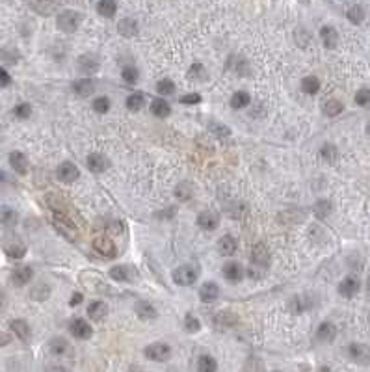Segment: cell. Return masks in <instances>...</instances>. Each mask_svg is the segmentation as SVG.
<instances>
[{"mask_svg":"<svg viewBox=\"0 0 370 372\" xmlns=\"http://www.w3.org/2000/svg\"><path fill=\"white\" fill-rule=\"evenodd\" d=\"M53 223H54V227H56V231L62 234V236H65L69 242H74V240L78 238V229H76V225H74V222L69 216L56 214Z\"/></svg>","mask_w":370,"mask_h":372,"instance_id":"1","label":"cell"},{"mask_svg":"<svg viewBox=\"0 0 370 372\" xmlns=\"http://www.w3.org/2000/svg\"><path fill=\"white\" fill-rule=\"evenodd\" d=\"M80 21H82V15L78 13V11H73V10H65L62 11L60 15H58V19H56V24H58V28L65 34H73L76 32V28L80 26Z\"/></svg>","mask_w":370,"mask_h":372,"instance_id":"2","label":"cell"},{"mask_svg":"<svg viewBox=\"0 0 370 372\" xmlns=\"http://www.w3.org/2000/svg\"><path fill=\"white\" fill-rule=\"evenodd\" d=\"M197 268H194L192 265H182V266H177L175 270H173V274H171V279L180 285V287H190L194 285L195 281H197Z\"/></svg>","mask_w":370,"mask_h":372,"instance_id":"3","label":"cell"},{"mask_svg":"<svg viewBox=\"0 0 370 372\" xmlns=\"http://www.w3.org/2000/svg\"><path fill=\"white\" fill-rule=\"evenodd\" d=\"M143 354L151 361L164 363L168 361L169 355H171V346H169L168 342H153V344H149L147 348L143 350Z\"/></svg>","mask_w":370,"mask_h":372,"instance_id":"4","label":"cell"},{"mask_svg":"<svg viewBox=\"0 0 370 372\" xmlns=\"http://www.w3.org/2000/svg\"><path fill=\"white\" fill-rule=\"evenodd\" d=\"M4 253L10 257V259H22L26 255V244L22 242L19 236H6L4 244H2Z\"/></svg>","mask_w":370,"mask_h":372,"instance_id":"5","label":"cell"},{"mask_svg":"<svg viewBox=\"0 0 370 372\" xmlns=\"http://www.w3.org/2000/svg\"><path fill=\"white\" fill-rule=\"evenodd\" d=\"M350 359L357 365H370V346L363 344V342H352L348 348Z\"/></svg>","mask_w":370,"mask_h":372,"instance_id":"6","label":"cell"},{"mask_svg":"<svg viewBox=\"0 0 370 372\" xmlns=\"http://www.w3.org/2000/svg\"><path fill=\"white\" fill-rule=\"evenodd\" d=\"M93 249H95L99 255L106 257V259H114L117 255V248L114 244L112 238L108 236H97L93 240Z\"/></svg>","mask_w":370,"mask_h":372,"instance_id":"7","label":"cell"},{"mask_svg":"<svg viewBox=\"0 0 370 372\" xmlns=\"http://www.w3.org/2000/svg\"><path fill=\"white\" fill-rule=\"evenodd\" d=\"M56 177H58V181H62V182H67V184H71V182H74L78 177H80V171H78V168L74 166L73 162H62L60 166H58V170H56Z\"/></svg>","mask_w":370,"mask_h":372,"instance_id":"8","label":"cell"},{"mask_svg":"<svg viewBox=\"0 0 370 372\" xmlns=\"http://www.w3.org/2000/svg\"><path fill=\"white\" fill-rule=\"evenodd\" d=\"M359 288H361L359 279L353 276H348L340 281V285H338V294H340L342 298H348L350 300V298H353L357 292H359Z\"/></svg>","mask_w":370,"mask_h":372,"instance_id":"9","label":"cell"},{"mask_svg":"<svg viewBox=\"0 0 370 372\" xmlns=\"http://www.w3.org/2000/svg\"><path fill=\"white\" fill-rule=\"evenodd\" d=\"M69 331H71V335L76 337V339H89L91 337V326L86 322L84 319H74L71 320V324H69Z\"/></svg>","mask_w":370,"mask_h":372,"instance_id":"10","label":"cell"},{"mask_svg":"<svg viewBox=\"0 0 370 372\" xmlns=\"http://www.w3.org/2000/svg\"><path fill=\"white\" fill-rule=\"evenodd\" d=\"M8 160H10V166L13 168L15 173H19V175H26V173H28V159H26L24 153H21V151H11Z\"/></svg>","mask_w":370,"mask_h":372,"instance_id":"11","label":"cell"},{"mask_svg":"<svg viewBox=\"0 0 370 372\" xmlns=\"http://www.w3.org/2000/svg\"><path fill=\"white\" fill-rule=\"evenodd\" d=\"M10 330L15 333V337L22 342H28L30 340V335H32V330L28 326V322L22 319H15L10 322Z\"/></svg>","mask_w":370,"mask_h":372,"instance_id":"12","label":"cell"},{"mask_svg":"<svg viewBox=\"0 0 370 372\" xmlns=\"http://www.w3.org/2000/svg\"><path fill=\"white\" fill-rule=\"evenodd\" d=\"M32 277H34L32 266H17L13 270V274H11V281L17 287H24V285H28L32 281Z\"/></svg>","mask_w":370,"mask_h":372,"instance_id":"13","label":"cell"},{"mask_svg":"<svg viewBox=\"0 0 370 372\" xmlns=\"http://www.w3.org/2000/svg\"><path fill=\"white\" fill-rule=\"evenodd\" d=\"M214 324H216V328H220V330L234 328V326L238 324V317H236V313H233V311H220V313H216V317H214Z\"/></svg>","mask_w":370,"mask_h":372,"instance_id":"14","label":"cell"},{"mask_svg":"<svg viewBox=\"0 0 370 372\" xmlns=\"http://www.w3.org/2000/svg\"><path fill=\"white\" fill-rule=\"evenodd\" d=\"M197 225L201 227L203 231H214V229H218V225H220V214L212 213V211L201 213L197 216Z\"/></svg>","mask_w":370,"mask_h":372,"instance_id":"15","label":"cell"},{"mask_svg":"<svg viewBox=\"0 0 370 372\" xmlns=\"http://www.w3.org/2000/svg\"><path fill=\"white\" fill-rule=\"evenodd\" d=\"M78 71L86 76H89V74H95L99 71V62H97L95 56H91V54H82L80 58H78Z\"/></svg>","mask_w":370,"mask_h":372,"instance_id":"16","label":"cell"},{"mask_svg":"<svg viewBox=\"0 0 370 372\" xmlns=\"http://www.w3.org/2000/svg\"><path fill=\"white\" fill-rule=\"evenodd\" d=\"M337 337V326L333 322H322L317 328V339L320 342H333Z\"/></svg>","mask_w":370,"mask_h":372,"instance_id":"17","label":"cell"},{"mask_svg":"<svg viewBox=\"0 0 370 372\" xmlns=\"http://www.w3.org/2000/svg\"><path fill=\"white\" fill-rule=\"evenodd\" d=\"M73 91L78 97H89L95 91V82L91 78H88V76H82V78L73 82Z\"/></svg>","mask_w":370,"mask_h":372,"instance_id":"18","label":"cell"},{"mask_svg":"<svg viewBox=\"0 0 370 372\" xmlns=\"http://www.w3.org/2000/svg\"><path fill=\"white\" fill-rule=\"evenodd\" d=\"M86 164H88V170L93 171V173H103L108 168V159L101 153H91L88 159H86Z\"/></svg>","mask_w":370,"mask_h":372,"instance_id":"19","label":"cell"},{"mask_svg":"<svg viewBox=\"0 0 370 372\" xmlns=\"http://www.w3.org/2000/svg\"><path fill=\"white\" fill-rule=\"evenodd\" d=\"M251 263L263 266V268L270 265V251H268V248L264 244L253 246V249H251Z\"/></svg>","mask_w":370,"mask_h":372,"instance_id":"20","label":"cell"},{"mask_svg":"<svg viewBox=\"0 0 370 372\" xmlns=\"http://www.w3.org/2000/svg\"><path fill=\"white\" fill-rule=\"evenodd\" d=\"M236 249H238V242H236V238H234L233 234H225V236H222L218 240V251L222 255L231 257L236 253Z\"/></svg>","mask_w":370,"mask_h":372,"instance_id":"21","label":"cell"},{"mask_svg":"<svg viewBox=\"0 0 370 372\" xmlns=\"http://www.w3.org/2000/svg\"><path fill=\"white\" fill-rule=\"evenodd\" d=\"M134 311H136L140 320H155L159 317V311L155 309V305H151L145 300H140L136 303V307H134Z\"/></svg>","mask_w":370,"mask_h":372,"instance_id":"22","label":"cell"},{"mask_svg":"<svg viewBox=\"0 0 370 372\" xmlns=\"http://www.w3.org/2000/svg\"><path fill=\"white\" fill-rule=\"evenodd\" d=\"M313 305H315V301H313V300H307L305 296H292L290 301H288V309H290V313H294V315H301V313L309 311Z\"/></svg>","mask_w":370,"mask_h":372,"instance_id":"23","label":"cell"},{"mask_svg":"<svg viewBox=\"0 0 370 372\" xmlns=\"http://www.w3.org/2000/svg\"><path fill=\"white\" fill-rule=\"evenodd\" d=\"M220 296V287L214 283V281H207V283H203L201 288H199V298H201V301L205 303H211L214 300H218Z\"/></svg>","mask_w":370,"mask_h":372,"instance_id":"24","label":"cell"},{"mask_svg":"<svg viewBox=\"0 0 370 372\" xmlns=\"http://www.w3.org/2000/svg\"><path fill=\"white\" fill-rule=\"evenodd\" d=\"M19 222V213L10 207V205H2L0 207V223L6 225V227H13Z\"/></svg>","mask_w":370,"mask_h":372,"instance_id":"25","label":"cell"},{"mask_svg":"<svg viewBox=\"0 0 370 372\" xmlns=\"http://www.w3.org/2000/svg\"><path fill=\"white\" fill-rule=\"evenodd\" d=\"M320 37L326 49H337L338 45V34L333 26H322L320 28Z\"/></svg>","mask_w":370,"mask_h":372,"instance_id":"26","label":"cell"},{"mask_svg":"<svg viewBox=\"0 0 370 372\" xmlns=\"http://www.w3.org/2000/svg\"><path fill=\"white\" fill-rule=\"evenodd\" d=\"M117 30L121 35H125V37H134L138 34V22L132 19V17H125V19H121L119 24H117Z\"/></svg>","mask_w":370,"mask_h":372,"instance_id":"27","label":"cell"},{"mask_svg":"<svg viewBox=\"0 0 370 372\" xmlns=\"http://www.w3.org/2000/svg\"><path fill=\"white\" fill-rule=\"evenodd\" d=\"M151 112H153V116L164 119V117H168L171 114V106H169V103L166 99H153L151 101Z\"/></svg>","mask_w":370,"mask_h":372,"instance_id":"28","label":"cell"},{"mask_svg":"<svg viewBox=\"0 0 370 372\" xmlns=\"http://www.w3.org/2000/svg\"><path fill=\"white\" fill-rule=\"evenodd\" d=\"M244 276V268L240 266V263H227L223 266V277L229 279V281H240Z\"/></svg>","mask_w":370,"mask_h":372,"instance_id":"29","label":"cell"},{"mask_svg":"<svg viewBox=\"0 0 370 372\" xmlns=\"http://www.w3.org/2000/svg\"><path fill=\"white\" fill-rule=\"evenodd\" d=\"M106 313H108V307H106L105 301H93L88 307V317L95 322H101L106 317Z\"/></svg>","mask_w":370,"mask_h":372,"instance_id":"30","label":"cell"},{"mask_svg":"<svg viewBox=\"0 0 370 372\" xmlns=\"http://www.w3.org/2000/svg\"><path fill=\"white\" fill-rule=\"evenodd\" d=\"M301 91H303L305 95H317L318 91H320V80H318V76H315V74L305 76V78L301 80Z\"/></svg>","mask_w":370,"mask_h":372,"instance_id":"31","label":"cell"},{"mask_svg":"<svg viewBox=\"0 0 370 372\" xmlns=\"http://www.w3.org/2000/svg\"><path fill=\"white\" fill-rule=\"evenodd\" d=\"M249 103H251V95H249L247 91H244V89L234 91L233 97H231V108H234V110L249 106Z\"/></svg>","mask_w":370,"mask_h":372,"instance_id":"32","label":"cell"},{"mask_svg":"<svg viewBox=\"0 0 370 372\" xmlns=\"http://www.w3.org/2000/svg\"><path fill=\"white\" fill-rule=\"evenodd\" d=\"M97 11H99V15H101V17H106V19L114 17V15H116V11H117L116 0H99V4H97Z\"/></svg>","mask_w":370,"mask_h":372,"instance_id":"33","label":"cell"},{"mask_svg":"<svg viewBox=\"0 0 370 372\" xmlns=\"http://www.w3.org/2000/svg\"><path fill=\"white\" fill-rule=\"evenodd\" d=\"M49 348H51V352H53L54 355H65L67 352H69V342L64 339V337H54V339H51V342H49Z\"/></svg>","mask_w":370,"mask_h":372,"instance_id":"34","label":"cell"},{"mask_svg":"<svg viewBox=\"0 0 370 372\" xmlns=\"http://www.w3.org/2000/svg\"><path fill=\"white\" fill-rule=\"evenodd\" d=\"M110 277L112 279H116V281H130L132 279V272H130V268L128 266H123V265H119V266H114L112 270H110Z\"/></svg>","mask_w":370,"mask_h":372,"instance_id":"35","label":"cell"},{"mask_svg":"<svg viewBox=\"0 0 370 372\" xmlns=\"http://www.w3.org/2000/svg\"><path fill=\"white\" fill-rule=\"evenodd\" d=\"M197 371H201V372L218 371V363H216V359H214L212 355L203 354V355H199V359H197Z\"/></svg>","mask_w":370,"mask_h":372,"instance_id":"36","label":"cell"},{"mask_svg":"<svg viewBox=\"0 0 370 372\" xmlns=\"http://www.w3.org/2000/svg\"><path fill=\"white\" fill-rule=\"evenodd\" d=\"M324 114L329 117H335L338 116V114H342V110H344V105L340 103V101H337V99H329V101H326L324 103Z\"/></svg>","mask_w":370,"mask_h":372,"instance_id":"37","label":"cell"},{"mask_svg":"<svg viewBox=\"0 0 370 372\" xmlns=\"http://www.w3.org/2000/svg\"><path fill=\"white\" fill-rule=\"evenodd\" d=\"M125 105H127L130 112H138V110H141V108L145 106V97L141 95V93H132V95L127 97Z\"/></svg>","mask_w":370,"mask_h":372,"instance_id":"38","label":"cell"},{"mask_svg":"<svg viewBox=\"0 0 370 372\" xmlns=\"http://www.w3.org/2000/svg\"><path fill=\"white\" fill-rule=\"evenodd\" d=\"M331 203L328 201V199H320V201L315 203V216H317L318 220H324V218H328L329 214H331Z\"/></svg>","mask_w":370,"mask_h":372,"instance_id":"39","label":"cell"},{"mask_svg":"<svg viewBox=\"0 0 370 372\" xmlns=\"http://www.w3.org/2000/svg\"><path fill=\"white\" fill-rule=\"evenodd\" d=\"M320 157L326 160V162H335L338 157V151L333 143H324V145L320 147Z\"/></svg>","mask_w":370,"mask_h":372,"instance_id":"40","label":"cell"},{"mask_svg":"<svg viewBox=\"0 0 370 372\" xmlns=\"http://www.w3.org/2000/svg\"><path fill=\"white\" fill-rule=\"evenodd\" d=\"M121 78H123L127 84H136L138 78H140V71H138L134 65H127V67H123V71H121Z\"/></svg>","mask_w":370,"mask_h":372,"instance_id":"41","label":"cell"},{"mask_svg":"<svg viewBox=\"0 0 370 372\" xmlns=\"http://www.w3.org/2000/svg\"><path fill=\"white\" fill-rule=\"evenodd\" d=\"M346 17H348V21L352 24H361V22L365 21V10L361 6H352L348 13H346Z\"/></svg>","mask_w":370,"mask_h":372,"instance_id":"42","label":"cell"},{"mask_svg":"<svg viewBox=\"0 0 370 372\" xmlns=\"http://www.w3.org/2000/svg\"><path fill=\"white\" fill-rule=\"evenodd\" d=\"M30 6L37 13H41V15H49L54 10V4L53 2H47V0H30Z\"/></svg>","mask_w":370,"mask_h":372,"instance_id":"43","label":"cell"},{"mask_svg":"<svg viewBox=\"0 0 370 372\" xmlns=\"http://www.w3.org/2000/svg\"><path fill=\"white\" fill-rule=\"evenodd\" d=\"M157 91H159L160 95H173L175 93V84H173V80H169V78H162L157 82Z\"/></svg>","mask_w":370,"mask_h":372,"instance_id":"44","label":"cell"},{"mask_svg":"<svg viewBox=\"0 0 370 372\" xmlns=\"http://www.w3.org/2000/svg\"><path fill=\"white\" fill-rule=\"evenodd\" d=\"M13 116L17 119H28L32 116V105L30 103H19L17 106L13 108Z\"/></svg>","mask_w":370,"mask_h":372,"instance_id":"45","label":"cell"},{"mask_svg":"<svg viewBox=\"0 0 370 372\" xmlns=\"http://www.w3.org/2000/svg\"><path fill=\"white\" fill-rule=\"evenodd\" d=\"M205 76H207V71H205L201 62L192 64V67L188 69V78H190V80H203Z\"/></svg>","mask_w":370,"mask_h":372,"instance_id":"46","label":"cell"},{"mask_svg":"<svg viewBox=\"0 0 370 372\" xmlns=\"http://www.w3.org/2000/svg\"><path fill=\"white\" fill-rule=\"evenodd\" d=\"M93 110H95L97 114H106V112H110V106H112V103H110V99L108 97H97L95 101H93Z\"/></svg>","mask_w":370,"mask_h":372,"instance_id":"47","label":"cell"},{"mask_svg":"<svg viewBox=\"0 0 370 372\" xmlns=\"http://www.w3.org/2000/svg\"><path fill=\"white\" fill-rule=\"evenodd\" d=\"M184 330L188 331V333H197V331L201 330V322H199V319H195L192 313H188V315L184 317Z\"/></svg>","mask_w":370,"mask_h":372,"instance_id":"48","label":"cell"},{"mask_svg":"<svg viewBox=\"0 0 370 372\" xmlns=\"http://www.w3.org/2000/svg\"><path fill=\"white\" fill-rule=\"evenodd\" d=\"M353 101H355L357 106H369L370 105V89L369 88H361L359 91L355 93V97H353Z\"/></svg>","mask_w":370,"mask_h":372,"instance_id":"49","label":"cell"},{"mask_svg":"<svg viewBox=\"0 0 370 372\" xmlns=\"http://www.w3.org/2000/svg\"><path fill=\"white\" fill-rule=\"evenodd\" d=\"M211 130L216 134V136H220V138H227V136H231V128L225 127V125H220V123H212Z\"/></svg>","mask_w":370,"mask_h":372,"instance_id":"50","label":"cell"},{"mask_svg":"<svg viewBox=\"0 0 370 372\" xmlns=\"http://www.w3.org/2000/svg\"><path fill=\"white\" fill-rule=\"evenodd\" d=\"M180 103H182V105H199V103H201V95H199V93L182 95L180 97Z\"/></svg>","mask_w":370,"mask_h":372,"instance_id":"51","label":"cell"},{"mask_svg":"<svg viewBox=\"0 0 370 372\" xmlns=\"http://www.w3.org/2000/svg\"><path fill=\"white\" fill-rule=\"evenodd\" d=\"M11 84V74L4 69V67H0V88H8Z\"/></svg>","mask_w":370,"mask_h":372,"instance_id":"52","label":"cell"},{"mask_svg":"<svg viewBox=\"0 0 370 372\" xmlns=\"http://www.w3.org/2000/svg\"><path fill=\"white\" fill-rule=\"evenodd\" d=\"M10 342H11V335H10V333H6V331H0V348L8 346Z\"/></svg>","mask_w":370,"mask_h":372,"instance_id":"53","label":"cell"},{"mask_svg":"<svg viewBox=\"0 0 370 372\" xmlns=\"http://www.w3.org/2000/svg\"><path fill=\"white\" fill-rule=\"evenodd\" d=\"M82 300H84V296H82L80 292H74L73 296H71V301H69V305H71V307H74V305H80V303H82Z\"/></svg>","mask_w":370,"mask_h":372,"instance_id":"54","label":"cell"},{"mask_svg":"<svg viewBox=\"0 0 370 372\" xmlns=\"http://www.w3.org/2000/svg\"><path fill=\"white\" fill-rule=\"evenodd\" d=\"M6 181H8V175H6L4 171L0 170V184H4V182H6Z\"/></svg>","mask_w":370,"mask_h":372,"instance_id":"55","label":"cell"},{"mask_svg":"<svg viewBox=\"0 0 370 372\" xmlns=\"http://www.w3.org/2000/svg\"><path fill=\"white\" fill-rule=\"evenodd\" d=\"M367 290H369V294H370V276L369 279H367Z\"/></svg>","mask_w":370,"mask_h":372,"instance_id":"56","label":"cell"},{"mask_svg":"<svg viewBox=\"0 0 370 372\" xmlns=\"http://www.w3.org/2000/svg\"><path fill=\"white\" fill-rule=\"evenodd\" d=\"M367 130H369V136H370V123H369V127H367Z\"/></svg>","mask_w":370,"mask_h":372,"instance_id":"57","label":"cell"},{"mask_svg":"<svg viewBox=\"0 0 370 372\" xmlns=\"http://www.w3.org/2000/svg\"><path fill=\"white\" fill-rule=\"evenodd\" d=\"M369 320H370V315H369Z\"/></svg>","mask_w":370,"mask_h":372,"instance_id":"58","label":"cell"}]
</instances>
